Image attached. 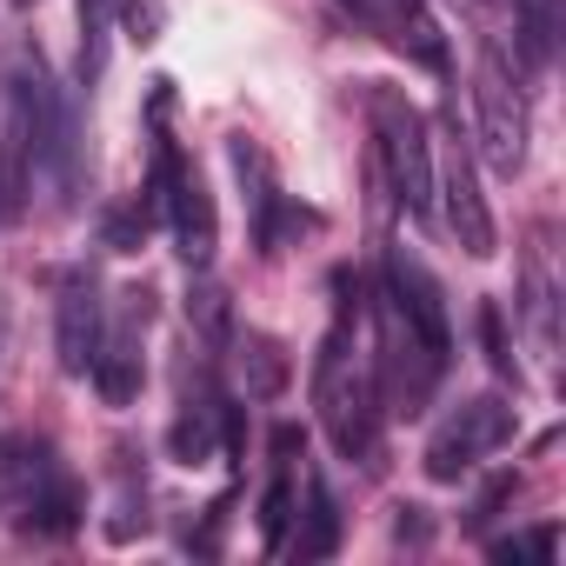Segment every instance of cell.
I'll return each instance as SVG.
<instances>
[{
  "label": "cell",
  "mask_w": 566,
  "mask_h": 566,
  "mask_svg": "<svg viewBox=\"0 0 566 566\" xmlns=\"http://www.w3.org/2000/svg\"><path fill=\"white\" fill-rule=\"evenodd\" d=\"M0 513L28 533H74L87 500H81V480L54 460L48 440H28V433H8L0 440Z\"/></svg>",
  "instance_id": "6da1fadb"
},
{
  "label": "cell",
  "mask_w": 566,
  "mask_h": 566,
  "mask_svg": "<svg viewBox=\"0 0 566 566\" xmlns=\"http://www.w3.org/2000/svg\"><path fill=\"white\" fill-rule=\"evenodd\" d=\"M347 334H354V314H340L327 327V347L314 360V400H321V420H327L334 447L347 460L374 467V453H380V394H374V380L360 367L347 374Z\"/></svg>",
  "instance_id": "7a4b0ae2"
},
{
  "label": "cell",
  "mask_w": 566,
  "mask_h": 566,
  "mask_svg": "<svg viewBox=\"0 0 566 566\" xmlns=\"http://www.w3.org/2000/svg\"><path fill=\"white\" fill-rule=\"evenodd\" d=\"M367 107H374V134H380V160H387L394 200H400L413 220H427V213H433V147H427V114H420L400 87H374Z\"/></svg>",
  "instance_id": "3957f363"
},
{
  "label": "cell",
  "mask_w": 566,
  "mask_h": 566,
  "mask_svg": "<svg viewBox=\"0 0 566 566\" xmlns=\"http://www.w3.org/2000/svg\"><path fill=\"white\" fill-rule=\"evenodd\" d=\"M473 107H480V154L493 174H520L526 167V94L513 81V67L486 48L473 67Z\"/></svg>",
  "instance_id": "277c9868"
},
{
  "label": "cell",
  "mask_w": 566,
  "mask_h": 566,
  "mask_svg": "<svg viewBox=\"0 0 566 566\" xmlns=\"http://www.w3.org/2000/svg\"><path fill=\"white\" fill-rule=\"evenodd\" d=\"M513 440V407L500 400V394H480V400H467L433 440H427V480H440V486H453V480H467L493 447H506Z\"/></svg>",
  "instance_id": "5b68a950"
},
{
  "label": "cell",
  "mask_w": 566,
  "mask_h": 566,
  "mask_svg": "<svg viewBox=\"0 0 566 566\" xmlns=\"http://www.w3.org/2000/svg\"><path fill=\"white\" fill-rule=\"evenodd\" d=\"M440 354L400 321V307L387 301L380 307V394H387V407L394 413H420L427 407V394H433V380H440Z\"/></svg>",
  "instance_id": "8992f818"
},
{
  "label": "cell",
  "mask_w": 566,
  "mask_h": 566,
  "mask_svg": "<svg viewBox=\"0 0 566 566\" xmlns=\"http://www.w3.org/2000/svg\"><path fill=\"white\" fill-rule=\"evenodd\" d=\"M433 200H440L453 240H460L473 260H486V253H493V207H486V193H480V167H473V147H467V140H447V160H440V174H433Z\"/></svg>",
  "instance_id": "52a82bcc"
},
{
  "label": "cell",
  "mask_w": 566,
  "mask_h": 566,
  "mask_svg": "<svg viewBox=\"0 0 566 566\" xmlns=\"http://www.w3.org/2000/svg\"><path fill=\"white\" fill-rule=\"evenodd\" d=\"M387 301L400 307V321L447 360L453 354V327H447V294H440V280L427 273V260L420 253H407V247H394L387 253Z\"/></svg>",
  "instance_id": "ba28073f"
},
{
  "label": "cell",
  "mask_w": 566,
  "mask_h": 566,
  "mask_svg": "<svg viewBox=\"0 0 566 566\" xmlns=\"http://www.w3.org/2000/svg\"><path fill=\"white\" fill-rule=\"evenodd\" d=\"M54 340H61V367L74 374V380H87V367H94V354H101V280L87 273V266H74L67 280H61V307H54Z\"/></svg>",
  "instance_id": "9c48e42d"
},
{
  "label": "cell",
  "mask_w": 566,
  "mask_h": 566,
  "mask_svg": "<svg viewBox=\"0 0 566 566\" xmlns=\"http://www.w3.org/2000/svg\"><path fill=\"white\" fill-rule=\"evenodd\" d=\"M160 213L174 220L180 260H187V266H207L213 247H220V213H213V193H207V180H200L193 160L174 167V180H167V193H160Z\"/></svg>",
  "instance_id": "30bf717a"
},
{
  "label": "cell",
  "mask_w": 566,
  "mask_h": 566,
  "mask_svg": "<svg viewBox=\"0 0 566 566\" xmlns=\"http://www.w3.org/2000/svg\"><path fill=\"white\" fill-rule=\"evenodd\" d=\"M360 14H367L394 48H407L420 67L447 74V34H440V21L427 14V0H360Z\"/></svg>",
  "instance_id": "8fae6325"
},
{
  "label": "cell",
  "mask_w": 566,
  "mask_h": 566,
  "mask_svg": "<svg viewBox=\"0 0 566 566\" xmlns=\"http://www.w3.org/2000/svg\"><path fill=\"white\" fill-rule=\"evenodd\" d=\"M301 453H307L301 427H273V480L260 493V539H266V553L287 546V526H294V460Z\"/></svg>",
  "instance_id": "7c38bea8"
},
{
  "label": "cell",
  "mask_w": 566,
  "mask_h": 566,
  "mask_svg": "<svg viewBox=\"0 0 566 566\" xmlns=\"http://www.w3.org/2000/svg\"><path fill=\"white\" fill-rule=\"evenodd\" d=\"M240 380H247V394L253 400H273V394H287V380H294V354L280 347L273 334H240Z\"/></svg>",
  "instance_id": "4fadbf2b"
},
{
  "label": "cell",
  "mask_w": 566,
  "mask_h": 566,
  "mask_svg": "<svg viewBox=\"0 0 566 566\" xmlns=\"http://www.w3.org/2000/svg\"><path fill=\"white\" fill-rule=\"evenodd\" d=\"M87 380L101 387V400H107V407H134V400H140V380H147L140 347H134L127 334H120V340H101V354H94Z\"/></svg>",
  "instance_id": "5bb4252c"
},
{
  "label": "cell",
  "mask_w": 566,
  "mask_h": 566,
  "mask_svg": "<svg viewBox=\"0 0 566 566\" xmlns=\"http://www.w3.org/2000/svg\"><path fill=\"white\" fill-rule=\"evenodd\" d=\"M340 546V506H334V486L321 473H307V526H301V559H327Z\"/></svg>",
  "instance_id": "9a60e30c"
},
{
  "label": "cell",
  "mask_w": 566,
  "mask_h": 566,
  "mask_svg": "<svg viewBox=\"0 0 566 566\" xmlns=\"http://www.w3.org/2000/svg\"><path fill=\"white\" fill-rule=\"evenodd\" d=\"M107 41H114V0H81V87L107 74Z\"/></svg>",
  "instance_id": "2e32d148"
},
{
  "label": "cell",
  "mask_w": 566,
  "mask_h": 566,
  "mask_svg": "<svg viewBox=\"0 0 566 566\" xmlns=\"http://www.w3.org/2000/svg\"><path fill=\"white\" fill-rule=\"evenodd\" d=\"M213 427H220V407L207 400V407H187L180 420H174V433H167V447H174V460H187V467H200L207 453H213Z\"/></svg>",
  "instance_id": "e0dca14e"
},
{
  "label": "cell",
  "mask_w": 566,
  "mask_h": 566,
  "mask_svg": "<svg viewBox=\"0 0 566 566\" xmlns=\"http://www.w3.org/2000/svg\"><path fill=\"white\" fill-rule=\"evenodd\" d=\"M473 327H480V347H486V367H493L500 380H513V340H506V314H500V301H480V314H473Z\"/></svg>",
  "instance_id": "ac0fdd59"
},
{
  "label": "cell",
  "mask_w": 566,
  "mask_h": 566,
  "mask_svg": "<svg viewBox=\"0 0 566 566\" xmlns=\"http://www.w3.org/2000/svg\"><path fill=\"white\" fill-rule=\"evenodd\" d=\"M114 21H120V34H134V41H160L167 8H160V0H114Z\"/></svg>",
  "instance_id": "d6986e66"
},
{
  "label": "cell",
  "mask_w": 566,
  "mask_h": 566,
  "mask_svg": "<svg viewBox=\"0 0 566 566\" xmlns=\"http://www.w3.org/2000/svg\"><path fill=\"white\" fill-rule=\"evenodd\" d=\"M101 233H107L114 253H134V247L147 240V207H114V213L101 220Z\"/></svg>",
  "instance_id": "ffe728a7"
},
{
  "label": "cell",
  "mask_w": 566,
  "mask_h": 566,
  "mask_svg": "<svg viewBox=\"0 0 566 566\" xmlns=\"http://www.w3.org/2000/svg\"><path fill=\"white\" fill-rule=\"evenodd\" d=\"M513 493H520V480H513V473H493V480L473 493V513H467V526H473V533H480V526H493V520H500V506H506Z\"/></svg>",
  "instance_id": "44dd1931"
},
{
  "label": "cell",
  "mask_w": 566,
  "mask_h": 566,
  "mask_svg": "<svg viewBox=\"0 0 566 566\" xmlns=\"http://www.w3.org/2000/svg\"><path fill=\"white\" fill-rule=\"evenodd\" d=\"M493 559H553V526L520 533V539H493Z\"/></svg>",
  "instance_id": "7402d4cb"
},
{
  "label": "cell",
  "mask_w": 566,
  "mask_h": 566,
  "mask_svg": "<svg viewBox=\"0 0 566 566\" xmlns=\"http://www.w3.org/2000/svg\"><path fill=\"white\" fill-rule=\"evenodd\" d=\"M394 513H400V520H394V533H400V539H413V546H420V539L433 533V526H427V506H394Z\"/></svg>",
  "instance_id": "603a6c76"
},
{
  "label": "cell",
  "mask_w": 566,
  "mask_h": 566,
  "mask_svg": "<svg viewBox=\"0 0 566 566\" xmlns=\"http://www.w3.org/2000/svg\"><path fill=\"white\" fill-rule=\"evenodd\" d=\"M0 213H14V200H8V154H0Z\"/></svg>",
  "instance_id": "cb8c5ba5"
},
{
  "label": "cell",
  "mask_w": 566,
  "mask_h": 566,
  "mask_svg": "<svg viewBox=\"0 0 566 566\" xmlns=\"http://www.w3.org/2000/svg\"><path fill=\"white\" fill-rule=\"evenodd\" d=\"M340 8H354V14H360V0H340Z\"/></svg>",
  "instance_id": "d4e9b609"
}]
</instances>
